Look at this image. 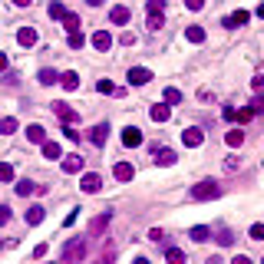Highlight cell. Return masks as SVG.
Returning <instances> with one entry per match:
<instances>
[{
	"label": "cell",
	"mask_w": 264,
	"mask_h": 264,
	"mask_svg": "<svg viewBox=\"0 0 264 264\" xmlns=\"http://www.w3.org/2000/svg\"><path fill=\"white\" fill-rule=\"evenodd\" d=\"M129 17H132V14H129L126 4H116V7L109 10V20H112L116 27H126V24H129Z\"/></svg>",
	"instance_id": "cell-9"
},
{
	"label": "cell",
	"mask_w": 264,
	"mask_h": 264,
	"mask_svg": "<svg viewBox=\"0 0 264 264\" xmlns=\"http://www.w3.org/2000/svg\"><path fill=\"white\" fill-rule=\"evenodd\" d=\"M53 112H56V119L63 122V126H76V119H80V116H76L70 106H63V103H53Z\"/></svg>",
	"instance_id": "cell-6"
},
{
	"label": "cell",
	"mask_w": 264,
	"mask_h": 264,
	"mask_svg": "<svg viewBox=\"0 0 264 264\" xmlns=\"http://www.w3.org/2000/svg\"><path fill=\"white\" fill-rule=\"evenodd\" d=\"M109 211H103V215H99V218H93V224H89V231H93V234H103L106 231V224H109Z\"/></svg>",
	"instance_id": "cell-23"
},
{
	"label": "cell",
	"mask_w": 264,
	"mask_h": 264,
	"mask_svg": "<svg viewBox=\"0 0 264 264\" xmlns=\"http://www.w3.org/2000/svg\"><path fill=\"white\" fill-rule=\"evenodd\" d=\"M63 27H66V33L80 30V14H73V10H66V17H63Z\"/></svg>",
	"instance_id": "cell-25"
},
{
	"label": "cell",
	"mask_w": 264,
	"mask_h": 264,
	"mask_svg": "<svg viewBox=\"0 0 264 264\" xmlns=\"http://www.w3.org/2000/svg\"><path fill=\"white\" fill-rule=\"evenodd\" d=\"M251 116H254V109H251V106H248V109H241V112H238V116H234V119H238V122H248V119H251Z\"/></svg>",
	"instance_id": "cell-39"
},
{
	"label": "cell",
	"mask_w": 264,
	"mask_h": 264,
	"mask_svg": "<svg viewBox=\"0 0 264 264\" xmlns=\"http://www.w3.org/2000/svg\"><path fill=\"white\" fill-rule=\"evenodd\" d=\"M112 257H116V254H112V248H106V254L99 257V264H112Z\"/></svg>",
	"instance_id": "cell-45"
},
{
	"label": "cell",
	"mask_w": 264,
	"mask_h": 264,
	"mask_svg": "<svg viewBox=\"0 0 264 264\" xmlns=\"http://www.w3.org/2000/svg\"><path fill=\"white\" fill-rule=\"evenodd\" d=\"M83 165H86V162H83V155H76V152L63 159V172H66V175H76V172H83Z\"/></svg>",
	"instance_id": "cell-12"
},
{
	"label": "cell",
	"mask_w": 264,
	"mask_h": 264,
	"mask_svg": "<svg viewBox=\"0 0 264 264\" xmlns=\"http://www.w3.org/2000/svg\"><path fill=\"white\" fill-rule=\"evenodd\" d=\"M86 4H89V7H103L106 0H86Z\"/></svg>",
	"instance_id": "cell-49"
},
{
	"label": "cell",
	"mask_w": 264,
	"mask_h": 264,
	"mask_svg": "<svg viewBox=\"0 0 264 264\" xmlns=\"http://www.w3.org/2000/svg\"><path fill=\"white\" fill-rule=\"evenodd\" d=\"M132 264H149V257H136V261H132Z\"/></svg>",
	"instance_id": "cell-51"
},
{
	"label": "cell",
	"mask_w": 264,
	"mask_h": 264,
	"mask_svg": "<svg viewBox=\"0 0 264 264\" xmlns=\"http://www.w3.org/2000/svg\"><path fill=\"white\" fill-rule=\"evenodd\" d=\"M251 89H254V93H261V89H264V76H254V80H251Z\"/></svg>",
	"instance_id": "cell-42"
},
{
	"label": "cell",
	"mask_w": 264,
	"mask_h": 264,
	"mask_svg": "<svg viewBox=\"0 0 264 264\" xmlns=\"http://www.w3.org/2000/svg\"><path fill=\"white\" fill-rule=\"evenodd\" d=\"M83 257H86V238H73L70 244L63 248V261L76 264V261H83Z\"/></svg>",
	"instance_id": "cell-2"
},
{
	"label": "cell",
	"mask_w": 264,
	"mask_h": 264,
	"mask_svg": "<svg viewBox=\"0 0 264 264\" xmlns=\"http://www.w3.org/2000/svg\"><path fill=\"white\" fill-rule=\"evenodd\" d=\"M257 17H261V20H264V4H261V7H257Z\"/></svg>",
	"instance_id": "cell-52"
},
{
	"label": "cell",
	"mask_w": 264,
	"mask_h": 264,
	"mask_svg": "<svg viewBox=\"0 0 264 264\" xmlns=\"http://www.w3.org/2000/svg\"><path fill=\"white\" fill-rule=\"evenodd\" d=\"M185 7H188V10H201V7H205V0H185Z\"/></svg>",
	"instance_id": "cell-43"
},
{
	"label": "cell",
	"mask_w": 264,
	"mask_h": 264,
	"mask_svg": "<svg viewBox=\"0 0 264 264\" xmlns=\"http://www.w3.org/2000/svg\"><path fill=\"white\" fill-rule=\"evenodd\" d=\"M93 47H96L99 53H106V50L112 47V37H109L106 30H96V33H93Z\"/></svg>",
	"instance_id": "cell-17"
},
{
	"label": "cell",
	"mask_w": 264,
	"mask_h": 264,
	"mask_svg": "<svg viewBox=\"0 0 264 264\" xmlns=\"http://www.w3.org/2000/svg\"><path fill=\"white\" fill-rule=\"evenodd\" d=\"M106 136H109V122H99V126L89 129V136H86V139L96 145V149H103V145H106Z\"/></svg>",
	"instance_id": "cell-4"
},
{
	"label": "cell",
	"mask_w": 264,
	"mask_h": 264,
	"mask_svg": "<svg viewBox=\"0 0 264 264\" xmlns=\"http://www.w3.org/2000/svg\"><path fill=\"white\" fill-rule=\"evenodd\" d=\"M83 43H86V37H83L80 30H73V33H70V47H73V50H80Z\"/></svg>",
	"instance_id": "cell-36"
},
{
	"label": "cell",
	"mask_w": 264,
	"mask_h": 264,
	"mask_svg": "<svg viewBox=\"0 0 264 264\" xmlns=\"http://www.w3.org/2000/svg\"><path fill=\"white\" fill-rule=\"evenodd\" d=\"M185 37H188V43H205V30H201V27H188Z\"/></svg>",
	"instance_id": "cell-29"
},
{
	"label": "cell",
	"mask_w": 264,
	"mask_h": 264,
	"mask_svg": "<svg viewBox=\"0 0 264 264\" xmlns=\"http://www.w3.org/2000/svg\"><path fill=\"white\" fill-rule=\"evenodd\" d=\"M218 244H221V248H231V244H234V234H231V228H224V231H218Z\"/></svg>",
	"instance_id": "cell-30"
},
{
	"label": "cell",
	"mask_w": 264,
	"mask_h": 264,
	"mask_svg": "<svg viewBox=\"0 0 264 264\" xmlns=\"http://www.w3.org/2000/svg\"><path fill=\"white\" fill-rule=\"evenodd\" d=\"M0 182H14V165L10 162H0Z\"/></svg>",
	"instance_id": "cell-35"
},
{
	"label": "cell",
	"mask_w": 264,
	"mask_h": 264,
	"mask_svg": "<svg viewBox=\"0 0 264 264\" xmlns=\"http://www.w3.org/2000/svg\"><path fill=\"white\" fill-rule=\"evenodd\" d=\"M248 20H251V14H248V10H234L231 17H224V27H244Z\"/></svg>",
	"instance_id": "cell-18"
},
{
	"label": "cell",
	"mask_w": 264,
	"mask_h": 264,
	"mask_svg": "<svg viewBox=\"0 0 264 264\" xmlns=\"http://www.w3.org/2000/svg\"><path fill=\"white\" fill-rule=\"evenodd\" d=\"M17 43H20V47H33V43H37V30H33V27H20V30H17Z\"/></svg>",
	"instance_id": "cell-16"
},
{
	"label": "cell",
	"mask_w": 264,
	"mask_h": 264,
	"mask_svg": "<svg viewBox=\"0 0 264 264\" xmlns=\"http://www.w3.org/2000/svg\"><path fill=\"white\" fill-rule=\"evenodd\" d=\"M205 264H224V261H221V257L215 254V257H208V261H205Z\"/></svg>",
	"instance_id": "cell-50"
},
{
	"label": "cell",
	"mask_w": 264,
	"mask_h": 264,
	"mask_svg": "<svg viewBox=\"0 0 264 264\" xmlns=\"http://www.w3.org/2000/svg\"><path fill=\"white\" fill-rule=\"evenodd\" d=\"M10 221V208L7 205H0V224H7Z\"/></svg>",
	"instance_id": "cell-44"
},
{
	"label": "cell",
	"mask_w": 264,
	"mask_h": 264,
	"mask_svg": "<svg viewBox=\"0 0 264 264\" xmlns=\"http://www.w3.org/2000/svg\"><path fill=\"white\" fill-rule=\"evenodd\" d=\"M251 109H254L257 116H261V112H264V96H254V103H251Z\"/></svg>",
	"instance_id": "cell-41"
},
{
	"label": "cell",
	"mask_w": 264,
	"mask_h": 264,
	"mask_svg": "<svg viewBox=\"0 0 264 264\" xmlns=\"http://www.w3.org/2000/svg\"><path fill=\"white\" fill-rule=\"evenodd\" d=\"M165 261L168 264H185V251L182 248H168L165 251Z\"/></svg>",
	"instance_id": "cell-28"
},
{
	"label": "cell",
	"mask_w": 264,
	"mask_h": 264,
	"mask_svg": "<svg viewBox=\"0 0 264 264\" xmlns=\"http://www.w3.org/2000/svg\"><path fill=\"white\" fill-rule=\"evenodd\" d=\"M80 188L86 195H93V192H99V188H103V178H99L96 172H86V175H83V182H80Z\"/></svg>",
	"instance_id": "cell-8"
},
{
	"label": "cell",
	"mask_w": 264,
	"mask_h": 264,
	"mask_svg": "<svg viewBox=\"0 0 264 264\" xmlns=\"http://www.w3.org/2000/svg\"><path fill=\"white\" fill-rule=\"evenodd\" d=\"M96 89H99V93H106V96H126V89H119L112 80H99Z\"/></svg>",
	"instance_id": "cell-20"
},
{
	"label": "cell",
	"mask_w": 264,
	"mask_h": 264,
	"mask_svg": "<svg viewBox=\"0 0 264 264\" xmlns=\"http://www.w3.org/2000/svg\"><path fill=\"white\" fill-rule=\"evenodd\" d=\"M224 142L231 145V149H238V145L244 142V132H241V129H228V132H224Z\"/></svg>",
	"instance_id": "cell-24"
},
{
	"label": "cell",
	"mask_w": 264,
	"mask_h": 264,
	"mask_svg": "<svg viewBox=\"0 0 264 264\" xmlns=\"http://www.w3.org/2000/svg\"><path fill=\"white\" fill-rule=\"evenodd\" d=\"M122 145H126V149H139V145H142V132H139L136 126L122 129Z\"/></svg>",
	"instance_id": "cell-7"
},
{
	"label": "cell",
	"mask_w": 264,
	"mask_h": 264,
	"mask_svg": "<svg viewBox=\"0 0 264 264\" xmlns=\"http://www.w3.org/2000/svg\"><path fill=\"white\" fill-rule=\"evenodd\" d=\"M0 132H4V136L17 132V119H14V116H4V119H0Z\"/></svg>",
	"instance_id": "cell-31"
},
{
	"label": "cell",
	"mask_w": 264,
	"mask_h": 264,
	"mask_svg": "<svg viewBox=\"0 0 264 264\" xmlns=\"http://www.w3.org/2000/svg\"><path fill=\"white\" fill-rule=\"evenodd\" d=\"M218 195H221V185L211 182V178H205L201 185H195V188H192V198L195 201H211V198H218Z\"/></svg>",
	"instance_id": "cell-1"
},
{
	"label": "cell",
	"mask_w": 264,
	"mask_h": 264,
	"mask_svg": "<svg viewBox=\"0 0 264 264\" xmlns=\"http://www.w3.org/2000/svg\"><path fill=\"white\" fill-rule=\"evenodd\" d=\"M50 17H53V20H63V17H66V7L60 4V0H53V4H50Z\"/></svg>",
	"instance_id": "cell-34"
},
{
	"label": "cell",
	"mask_w": 264,
	"mask_h": 264,
	"mask_svg": "<svg viewBox=\"0 0 264 264\" xmlns=\"http://www.w3.org/2000/svg\"><path fill=\"white\" fill-rule=\"evenodd\" d=\"M145 10H165V0H149V4H145Z\"/></svg>",
	"instance_id": "cell-40"
},
{
	"label": "cell",
	"mask_w": 264,
	"mask_h": 264,
	"mask_svg": "<svg viewBox=\"0 0 264 264\" xmlns=\"http://www.w3.org/2000/svg\"><path fill=\"white\" fill-rule=\"evenodd\" d=\"M43 218H47L43 205H30V208H27V224H40Z\"/></svg>",
	"instance_id": "cell-22"
},
{
	"label": "cell",
	"mask_w": 264,
	"mask_h": 264,
	"mask_svg": "<svg viewBox=\"0 0 264 264\" xmlns=\"http://www.w3.org/2000/svg\"><path fill=\"white\" fill-rule=\"evenodd\" d=\"M112 175H116V182H132L136 168L129 165V162H116V165H112Z\"/></svg>",
	"instance_id": "cell-10"
},
{
	"label": "cell",
	"mask_w": 264,
	"mask_h": 264,
	"mask_svg": "<svg viewBox=\"0 0 264 264\" xmlns=\"http://www.w3.org/2000/svg\"><path fill=\"white\" fill-rule=\"evenodd\" d=\"M155 162H159L162 168H168V165H175V162H178V155L172 152V149H159V152H155Z\"/></svg>",
	"instance_id": "cell-21"
},
{
	"label": "cell",
	"mask_w": 264,
	"mask_h": 264,
	"mask_svg": "<svg viewBox=\"0 0 264 264\" xmlns=\"http://www.w3.org/2000/svg\"><path fill=\"white\" fill-rule=\"evenodd\" d=\"M248 234H251V241H264V224H261V221L251 224V231H248Z\"/></svg>",
	"instance_id": "cell-37"
},
{
	"label": "cell",
	"mask_w": 264,
	"mask_h": 264,
	"mask_svg": "<svg viewBox=\"0 0 264 264\" xmlns=\"http://www.w3.org/2000/svg\"><path fill=\"white\" fill-rule=\"evenodd\" d=\"M149 116H152L155 122H168V119H172V106H168V103H159V106H152V109H149Z\"/></svg>",
	"instance_id": "cell-14"
},
{
	"label": "cell",
	"mask_w": 264,
	"mask_h": 264,
	"mask_svg": "<svg viewBox=\"0 0 264 264\" xmlns=\"http://www.w3.org/2000/svg\"><path fill=\"white\" fill-rule=\"evenodd\" d=\"M60 86L66 89V93H73V89H80V76H76V73H60Z\"/></svg>",
	"instance_id": "cell-19"
},
{
	"label": "cell",
	"mask_w": 264,
	"mask_h": 264,
	"mask_svg": "<svg viewBox=\"0 0 264 264\" xmlns=\"http://www.w3.org/2000/svg\"><path fill=\"white\" fill-rule=\"evenodd\" d=\"M231 264H254V261H251V257H244V254H238V257H234Z\"/></svg>",
	"instance_id": "cell-46"
},
{
	"label": "cell",
	"mask_w": 264,
	"mask_h": 264,
	"mask_svg": "<svg viewBox=\"0 0 264 264\" xmlns=\"http://www.w3.org/2000/svg\"><path fill=\"white\" fill-rule=\"evenodd\" d=\"M165 103L168 106H178V103H182V93H178L175 86H165Z\"/></svg>",
	"instance_id": "cell-32"
},
{
	"label": "cell",
	"mask_w": 264,
	"mask_h": 264,
	"mask_svg": "<svg viewBox=\"0 0 264 264\" xmlns=\"http://www.w3.org/2000/svg\"><path fill=\"white\" fill-rule=\"evenodd\" d=\"M145 27L149 30H162L165 27V10H145Z\"/></svg>",
	"instance_id": "cell-11"
},
{
	"label": "cell",
	"mask_w": 264,
	"mask_h": 264,
	"mask_svg": "<svg viewBox=\"0 0 264 264\" xmlns=\"http://www.w3.org/2000/svg\"><path fill=\"white\" fill-rule=\"evenodd\" d=\"M182 142H185V149H198V145L205 142V132H201L198 126H188L182 132Z\"/></svg>",
	"instance_id": "cell-3"
},
{
	"label": "cell",
	"mask_w": 264,
	"mask_h": 264,
	"mask_svg": "<svg viewBox=\"0 0 264 264\" xmlns=\"http://www.w3.org/2000/svg\"><path fill=\"white\" fill-rule=\"evenodd\" d=\"M192 238L198 241V244H201V241H208V238H211V228H205V224H198V228H192Z\"/></svg>",
	"instance_id": "cell-33"
},
{
	"label": "cell",
	"mask_w": 264,
	"mask_h": 264,
	"mask_svg": "<svg viewBox=\"0 0 264 264\" xmlns=\"http://www.w3.org/2000/svg\"><path fill=\"white\" fill-rule=\"evenodd\" d=\"M7 70V53H0V73Z\"/></svg>",
	"instance_id": "cell-48"
},
{
	"label": "cell",
	"mask_w": 264,
	"mask_h": 264,
	"mask_svg": "<svg viewBox=\"0 0 264 264\" xmlns=\"http://www.w3.org/2000/svg\"><path fill=\"white\" fill-rule=\"evenodd\" d=\"M10 4H14V7H30L33 0H10Z\"/></svg>",
	"instance_id": "cell-47"
},
{
	"label": "cell",
	"mask_w": 264,
	"mask_h": 264,
	"mask_svg": "<svg viewBox=\"0 0 264 264\" xmlns=\"http://www.w3.org/2000/svg\"><path fill=\"white\" fill-rule=\"evenodd\" d=\"M27 139L37 142V145H43V142H47V129H43L40 122H33V126H27Z\"/></svg>",
	"instance_id": "cell-15"
},
{
	"label": "cell",
	"mask_w": 264,
	"mask_h": 264,
	"mask_svg": "<svg viewBox=\"0 0 264 264\" xmlns=\"http://www.w3.org/2000/svg\"><path fill=\"white\" fill-rule=\"evenodd\" d=\"M126 80H129V83H132V86H145V83L152 80V73L145 70V66H132V70H129V73H126Z\"/></svg>",
	"instance_id": "cell-5"
},
{
	"label": "cell",
	"mask_w": 264,
	"mask_h": 264,
	"mask_svg": "<svg viewBox=\"0 0 264 264\" xmlns=\"http://www.w3.org/2000/svg\"><path fill=\"white\" fill-rule=\"evenodd\" d=\"M261 264H264V261H261Z\"/></svg>",
	"instance_id": "cell-53"
},
{
	"label": "cell",
	"mask_w": 264,
	"mask_h": 264,
	"mask_svg": "<svg viewBox=\"0 0 264 264\" xmlns=\"http://www.w3.org/2000/svg\"><path fill=\"white\" fill-rule=\"evenodd\" d=\"M40 83H43V86H53V83H60V73L47 66V70H40Z\"/></svg>",
	"instance_id": "cell-27"
},
{
	"label": "cell",
	"mask_w": 264,
	"mask_h": 264,
	"mask_svg": "<svg viewBox=\"0 0 264 264\" xmlns=\"http://www.w3.org/2000/svg\"><path fill=\"white\" fill-rule=\"evenodd\" d=\"M60 155H63L60 142H43V159H60Z\"/></svg>",
	"instance_id": "cell-26"
},
{
	"label": "cell",
	"mask_w": 264,
	"mask_h": 264,
	"mask_svg": "<svg viewBox=\"0 0 264 264\" xmlns=\"http://www.w3.org/2000/svg\"><path fill=\"white\" fill-rule=\"evenodd\" d=\"M14 188H17V195H33V192H40V195H43V192H47V185H33L30 178H20Z\"/></svg>",
	"instance_id": "cell-13"
},
{
	"label": "cell",
	"mask_w": 264,
	"mask_h": 264,
	"mask_svg": "<svg viewBox=\"0 0 264 264\" xmlns=\"http://www.w3.org/2000/svg\"><path fill=\"white\" fill-rule=\"evenodd\" d=\"M63 136L70 139V142H80V132H76V129H73V126H63Z\"/></svg>",
	"instance_id": "cell-38"
}]
</instances>
